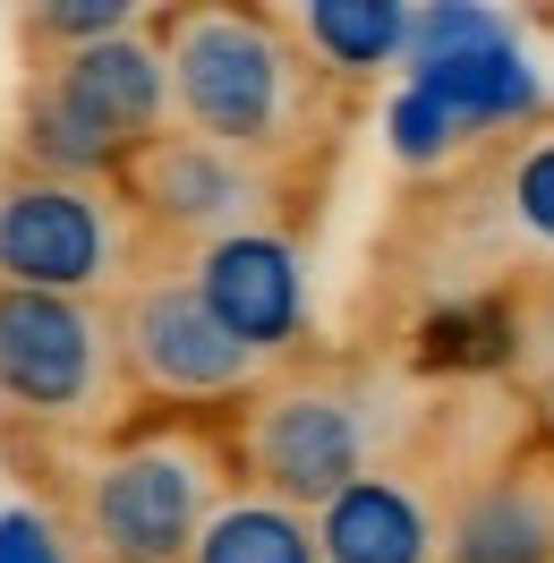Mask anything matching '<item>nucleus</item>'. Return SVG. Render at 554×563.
<instances>
[{
	"label": "nucleus",
	"instance_id": "14",
	"mask_svg": "<svg viewBox=\"0 0 554 563\" xmlns=\"http://www.w3.org/2000/svg\"><path fill=\"white\" fill-rule=\"evenodd\" d=\"M188 563H324V547H315V512L274 504L256 487H231Z\"/></svg>",
	"mask_w": 554,
	"mask_h": 563
},
{
	"label": "nucleus",
	"instance_id": "4",
	"mask_svg": "<svg viewBox=\"0 0 554 563\" xmlns=\"http://www.w3.org/2000/svg\"><path fill=\"white\" fill-rule=\"evenodd\" d=\"M120 333L86 299L0 290V410L26 427H95L120 385Z\"/></svg>",
	"mask_w": 554,
	"mask_h": 563
},
{
	"label": "nucleus",
	"instance_id": "1",
	"mask_svg": "<svg viewBox=\"0 0 554 563\" xmlns=\"http://www.w3.org/2000/svg\"><path fill=\"white\" fill-rule=\"evenodd\" d=\"M163 60H171V103L188 120V137H213L265 163L308 129V43L299 26H281L265 9L213 0V9H171L154 18Z\"/></svg>",
	"mask_w": 554,
	"mask_h": 563
},
{
	"label": "nucleus",
	"instance_id": "13",
	"mask_svg": "<svg viewBox=\"0 0 554 563\" xmlns=\"http://www.w3.org/2000/svg\"><path fill=\"white\" fill-rule=\"evenodd\" d=\"M410 26L418 9H401V0H308L299 9V43L333 77H376L392 60H410Z\"/></svg>",
	"mask_w": 554,
	"mask_h": 563
},
{
	"label": "nucleus",
	"instance_id": "10",
	"mask_svg": "<svg viewBox=\"0 0 554 563\" xmlns=\"http://www.w3.org/2000/svg\"><path fill=\"white\" fill-rule=\"evenodd\" d=\"M188 282L206 290V308L231 324L256 358L299 351V333H308V265H299V247L281 240V231L256 222V231H231V240L197 247Z\"/></svg>",
	"mask_w": 554,
	"mask_h": 563
},
{
	"label": "nucleus",
	"instance_id": "7",
	"mask_svg": "<svg viewBox=\"0 0 554 563\" xmlns=\"http://www.w3.org/2000/svg\"><path fill=\"white\" fill-rule=\"evenodd\" d=\"M401 69H410V86H426L469 137H478V129H529V120L546 111V86L529 69L512 18L486 9V0H435V9H418Z\"/></svg>",
	"mask_w": 554,
	"mask_h": 563
},
{
	"label": "nucleus",
	"instance_id": "19",
	"mask_svg": "<svg viewBox=\"0 0 554 563\" xmlns=\"http://www.w3.org/2000/svg\"><path fill=\"white\" fill-rule=\"evenodd\" d=\"M0 563H69V538H60L52 512L9 504V512H0Z\"/></svg>",
	"mask_w": 554,
	"mask_h": 563
},
{
	"label": "nucleus",
	"instance_id": "6",
	"mask_svg": "<svg viewBox=\"0 0 554 563\" xmlns=\"http://www.w3.org/2000/svg\"><path fill=\"white\" fill-rule=\"evenodd\" d=\"M240 453L247 487L274 495V504H299V512H324L333 495H350L367 478V410L350 401L342 385H274L240 410Z\"/></svg>",
	"mask_w": 554,
	"mask_h": 563
},
{
	"label": "nucleus",
	"instance_id": "15",
	"mask_svg": "<svg viewBox=\"0 0 554 563\" xmlns=\"http://www.w3.org/2000/svg\"><path fill=\"white\" fill-rule=\"evenodd\" d=\"M384 137H392V154H401L410 172H426V163H444V154L469 137V129H461V120H452V111L426 95V86H401V95L384 103Z\"/></svg>",
	"mask_w": 554,
	"mask_h": 563
},
{
	"label": "nucleus",
	"instance_id": "8",
	"mask_svg": "<svg viewBox=\"0 0 554 563\" xmlns=\"http://www.w3.org/2000/svg\"><path fill=\"white\" fill-rule=\"evenodd\" d=\"M120 333V367L129 385L154 401H240L256 385V351H247L231 324L206 308V290L188 274H154L129 290V308L111 317Z\"/></svg>",
	"mask_w": 554,
	"mask_h": 563
},
{
	"label": "nucleus",
	"instance_id": "16",
	"mask_svg": "<svg viewBox=\"0 0 554 563\" xmlns=\"http://www.w3.org/2000/svg\"><path fill=\"white\" fill-rule=\"evenodd\" d=\"M418 342H426V358H444V367H495V358L512 351V317L503 308H435Z\"/></svg>",
	"mask_w": 554,
	"mask_h": 563
},
{
	"label": "nucleus",
	"instance_id": "12",
	"mask_svg": "<svg viewBox=\"0 0 554 563\" xmlns=\"http://www.w3.org/2000/svg\"><path fill=\"white\" fill-rule=\"evenodd\" d=\"M444 563H554V504L529 478L461 495L444 521Z\"/></svg>",
	"mask_w": 554,
	"mask_h": 563
},
{
	"label": "nucleus",
	"instance_id": "2",
	"mask_svg": "<svg viewBox=\"0 0 554 563\" xmlns=\"http://www.w3.org/2000/svg\"><path fill=\"white\" fill-rule=\"evenodd\" d=\"M163 111H171V60H163V35L137 26V35L60 52L43 69V86H26L18 145L43 179H86L95 188L163 137Z\"/></svg>",
	"mask_w": 554,
	"mask_h": 563
},
{
	"label": "nucleus",
	"instance_id": "9",
	"mask_svg": "<svg viewBox=\"0 0 554 563\" xmlns=\"http://www.w3.org/2000/svg\"><path fill=\"white\" fill-rule=\"evenodd\" d=\"M120 179H129V206L145 222L197 231L206 247L231 231H256V213H265V172L213 137H154Z\"/></svg>",
	"mask_w": 554,
	"mask_h": 563
},
{
	"label": "nucleus",
	"instance_id": "11",
	"mask_svg": "<svg viewBox=\"0 0 554 563\" xmlns=\"http://www.w3.org/2000/svg\"><path fill=\"white\" fill-rule=\"evenodd\" d=\"M315 547H324V563H444V529L410 478L367 470L350 495L315 512Z\"/></svg>",
	"mask_w": 554,
	"mask_h": 563
},
{
	"label": "nucleus",
	"instance_id": "3",
	"mask_svg": "<svg viewBox=\"0 0 554 563\" xmlns=\"http://www.w3.org/2000/svg\"><path fill=\"white\" fill-rule=\"evenodd\" d=\"M222 444L197 427H145L86 470L77 547L86 563H188L222 512Z\"/></svg>",
	"mask_w": 554,
	"mask_h": 563
},
{
	"label": "nucleus",
	"instance_id": "18",
	"mask_svg": "<svg viewBox=\"0 0 554 563\" xmlns=\"http://www.w3.org/2000/svg\"><path fill=\"white\" fill-rule=\"evenodd\" d=\"M35 35L60 43V52H86V43L137 35V9H129V0H43V9H35Z\"/></svg>",
	"mask_w": 554,
	"mask_h": 563
},
{
	"label": "nucleus",
	"instance_id": "5",
	"mask_svg": "<svg viewBox=\"0 0 554 563\" xmlns=\"http://www.w3.org/2000/svg\"><path fill=\"white\" fill-rule=\"evenodd\" d=\"M129 265V213L86 179H0V290L95 299Z\"/></svg>",
	"mask_w": 554,
	"mask_h": 563
},
{
	"label": "nucleus",
	"instance_id": "17",
	"mask_svg": "<svg viewBox=\"0 0 554 563\" xmlns=\"http://www.w3.org/2000/svg\"><path fill=\"white\" fill-rule=\"evenodd\" d=\"M503 206H512V222L529 231V240L554 247V129H538V137L512 154V172H503Z\"/></svg>",
	"mask_w": 554,
	"mask_h": 563
}]
</instances>
